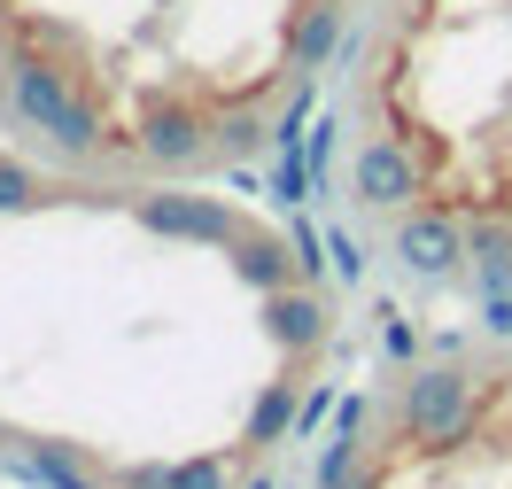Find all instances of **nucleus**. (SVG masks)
I'll return each instance as SVG.
<instances>
[{
    "instance_id": "2",
    "label": "nucleus",
    "mask_w": 512,
    "mask_h": 489,
    "mask_svg": "<svg viewBox=\"0 0 512 489\" xmlns=\"http://www.w3.org/2000/svg\"><path fill=\"white\" fill-rule=\"evenodd\" d=\"M373 0H0V148L210 187L280 148Z\"/></svg>"
},
{
    "instance_id": "3",
    "label": "nucleus",
    "mask_w": 512,
    "mask_h": 489,
    "mask_svg": "<svg viewBox=\"0 0 512 489\" xmlns=\"http://www.w3.org/2000/svg\"><path fill=\"white\" fill-rule=\"evenodd\" d=\"M342 195L419 264L512 272V0H373L342 63Z\"/></svg>"
},
{
    "instance_id": "4",
    "label": "nucleus",
    "mask_w": 512,
    "mask_h": 489,
    "mask_svg": "<svg viewBox=\"0 0 512 489\" xmlns=\"http://www.w3.org/2000/svg\"><path fill=\"white\" fill-rule=\"evenodd\" d=\"M319 489H512V342L404 365L350 396Z\"/></svg>"
},
{
    "instance_id": "1",
    "label": "nucleus",
    "mask_w": 512,
    "mask_h": 489,
    "mask_svg": "<svg viewBox=\"0 0 512 489\" xmlns=\"http://www.w3.org/2000/svg\"><path fill=\"white\" fill-rule=\"evenodd\" d=\"M334 365L280 218L0 148V466L70 489H249Z\"/></svg>"
}]
</instances>
